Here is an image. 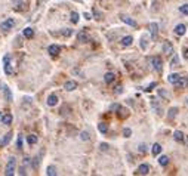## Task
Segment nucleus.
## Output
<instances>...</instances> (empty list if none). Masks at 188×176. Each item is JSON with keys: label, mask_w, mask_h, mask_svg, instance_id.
Segmentation results:
<instances>
[{"label": "nucleus", "mask_w": 188, "mask_h": 176, "mask_svg": "<svg viewBox=\"0 0 188 176\" xmlns=\"http://www.w3.org/2000/svg\"><path fill=\"white\" fill-rule=\"evenodd\" d=\"M19 175H25V169H24V167L19 169Z\"/></svg>", "instance_id": "obj_45"}, {"label": "nucleus", "mask_w": 188, "mask_h": 176, "mask_svg": "<svg viewBox=\"0 0 188 176\" xmlns=\"http://www.w3.org/2000/svg\"><path fill=\"white\" fill-rule=\"evenodd\" d=\"M185 31H187V27H185L184 24H178L176 27H175V33H176L178 36H184Z\"/></svg>", "instance_id": "obj_16"}, {"label": "nucleus", "mask_w": 188, "mask_h": 176, "mask_svg": "<svg viewBox=\"0 0 188 176\" xmlns=\"http://www.w3.org/2000/svg\"><path fill=\"white\" fill-rule=\"evenodd\" d=\"M188 86V79L187 77H179L178 83H176V87H181V89H184V87Z\"/></svg>", "instance_id": "obj_21"}, {"label": "nucleus", "mask_w": 188, "mask_h": 176, "mask_svg": "<svg viewBox=\"0 0 188 176\" xmlns=\"http://www.w3.org/2000/svg\"><path fill=\"white\" fill-rule=\"evenodd\" d=\"M150 173V166L148 164H141L139 167H138V170H136V175H148Z\"/></svg>", "instance_id": "obj_13"}, {"label": "nucleus", "mask_w": 188, "mask_h": 176, "mask_svg": "<svg viewBox=\"0 0 188 176\" xmlns=\"http://www.w3.org/2000/svg\"><path fill=\"white\" fill-rule=\"evenodd\" d=\"M98 130L101 133H107L108 132V124L107 123H99L98 124Z\"/></svg>", "instance_id": "obj_24"}, {"label": "nucleus", "mask_w": 188, "mask_h": 176, "mask_svg": "<svg viewBox=\"0 0 188 176\" xmlns=\"http://www.w3.org/2000/svg\"><path fill=\"white\" fill-rule=\"evenodd\" d=\"M179 10L182 12L184 15H188V5H182V6L179 8Z\"/></svg>", "instance_id": "obj_35"}, {"label": "nucleus", "mask_w": 188, "mask_h": 176, "mask_svg": "<svg viewBox=\"0 0 188 176\" xmlns=\"http://www.w3.org/2000/svg\"><path fill=\"white\" fill-rule=\"evenodd\" d=\"M114 79H116V75H114V73H107V74L104 75V81H105L107 84L113 83V81H114Z\"/></svg>", "instance_id": "obj_19"}, {"label": "nucleus", "mask_w": 188, "mask_h": 176, "mask_svg": "<svg viewBox=\"0 0 188 176\" xmlns=\"http://www.w3.org/2000/svg\"><path fill=\"white\" fill-rule=\"evenodd\" d=\"M46 173H47V176H55V175H56L55 166H49V167L46 169Z\"/></svg>", "instance_id": "obj_29"}, {"label": "nucleus", "mask_w": 188, "mask_h": 176, "mask_svg": "<svg viewBox=\"0 0 188 176\" xmlns=\"http://www.w3.org/2000/svg\"><path fill=\"white\" fill-rule=\"evenodd\" d=\"M47 52H49V55H52V56H58L61 53V46L59 45H51L47 47Z\"/></svg>", "instance_id": "obj_7"}, {"label": "nucleus", "mask_w": 188, "mask_h": 176, "mask_svg": "<svg viewBox=\"0 0 188 176\" xmlns=\"http://www.w3.org/2000/svg\"><path fill=\"white\" fill-rule=\"evenodd\" d=\"M80 139H82V141H89V139H91V135L87 133V132H82V133H80Z\"/></svg>", "instance_id": "obj_30"}, {"label": "nucleus", "mask_w": 188, "mask_h": 176, "mask_svg": "<svg viewBox=\"0 0 188 176\" xmlns=\"http://www.w3.org/2000/svg\"><path fill=\"white\" fill-rule=\"evenodd\" d=\"M132 42H133V37L132 36H126V37H123V39H121V46L128 47V46L132 45Z\"/></svg>", "instance_id": "obj_17"}, {"label": "nucleus", "mask_w": 188, "mask_h": 176, "mask_svg": "<svg viewBox=\"0 0 188 176\" xmlns=\"http://www.w3.org/2000/svg\"><path fill=\"white\" fill-rule=\"evenodd\" d=\"M24 37H25V39H33L34 37V30L31 28V27H27L25 30H24Z\"/></svg>", "instance_id": "obj_18"}, {"label": "nucleus", "mask_w": 188, "mask_h": 176, "mask_svg": "<svg viewBox=\"0 0 188 176\" xmlns=\"http://www.w3.org/2000/svg\"><path fill=\"white\" fill-rule=\"evenodd\" d=\"M83 16H84L86 19H91V18H92V15H89V14H87V12H86V14H83Z\"/></svg>", "instance_id": "obj_44"}, {"label": "nucleus", "mask_w": 188, "mask_h": 176, "mask_svg": "<svg viewBox=\"0 0 188 176\" xmlns=\"http://www.w3.org/2000/svg\"><path fill=\"white\" fill-rule=\"evenodd\" d=\"M74 2H79V3H82V0H74Z\"/></svg>", "instance_id": "obj_48"}, {"label": "nucleus", "mask_w": 188, "mask_h": 176, "mask_svg": "<svg viewBox=\"0 0 188 176\" xmlns=\"http://www.w3.org/2000/svg\"><path fill=\"white\" fill-rule=\"evenodd\" d=\"M119 110H120V105H119V104H111V105H110V111H111V112H117Z\"/></svg>", "instance_id": "obj_32"}, {"label": "nucleus", "mask_w": 188, "mask_h": 176, "mask_svg": "<svg viewBox=\"0 0 188 176\" xmlns=\"http://www.w3.org/2000/svg\"><path fill=\"white\" fill-rule=\"evenodd\" d=\"M139 151H141V153H145V145H141V147H139Z\"/></svg>", "instance_id": "obj_46"}, {"label": "nucleus", "mask_w": 188, "mask_h": 176, "mask_svg": "<svg viewBox=\"0 0 188 176\" xmlns=\"http://www.w3.org/2000/svg\"><path fill=\"white\" fill-rule=\"evenodd\" d=\"M176 112H178V108H170L169 110V118L175 117V116H176Z\"/></svg>", "instance_id": "obj_34"}, {"label": "nucleus", "mask_w": 188, "mask_h": 176, "mask_svg": "<svg viewBox=\"0 0 188 176\" xmlns=\"http://www.w3.org/2000/svg\"><path fill=\"white\" fill-rule=\"evenodd\" d=\"M10 139H12V132H8V133L2 138V139H0V148H2V147H6V145L10 142Z\"/></svg>", "instance_id": "obj_11"}, {"label": "nucleus", "mask_w": 188, "mask_h": 176, "mask_svg": "<svg viewBox=\"0 0 188 176\" xmlns=\"http://www.w3.org/2000/svg\"><path fill=\"white\" fill-rule=\"evenodd\" d=\"M12 120H14V117H12V114H9V112H5V114L2 116V118H0V121H2V124H10Z\"/></svg>", "instance_id": "obj_12"}, {"label": "nucleus", "mask_w": 188, "mask_h": 176, "mask_svg": "<svg viewBox=\"0 0 188 176\" xmlns=\"http://www.w3.org/2000/svg\"><path fill=\"white\" fill-rule=\"evenodd\" d=\"M64 89H65L67 92L76 90V89H77V83L74 81V80H68V81H65V84H64Z\"/></svg>", "instance_id": "obj_8"}, {"label": "nucleus", "mask_w": 188, "mask_h": 176, "mask_svg": "<svg viewBox=\"0 0 188 176\" xmlns=\"http://www.w3.org/2000/svg\"><path fill=\"white\" fill-rule=\"evenodd\" d=\"M130 135H132V130H130L129 127L123 130V136H124V138H130Z\"/></svg>", "instance_id": "obj_36"}, {"label": "nucleus", "mask_w": 188, "mask_h": 176, "mask_svg": "<svg viewBox=\"0 0 188 176\" xmlns=\"http://www.w3.org/2000/svg\"><path fill=\"white\" fill-rule=\"evenodd\" d=\"M151 151H153L154 155H158V154L161 153V145H160V144H154L153 148H151Z\"/></svg>", "instance_id": "obj_25"}, {"label": "nucleus", "mask_w": 188, "mask_h": 176, "mask_svg": "<svg viewBox=\"0 0 188 176\" xmlns=\"http://www.w3.org/2000/svg\"><path fill=\"white\" fill-rule=\"evenodd\" d=\"M170 65L172 67H179V61H178V56L173 55V59L170 61Z\"/></svg>", "instance_id": "obj_31"}, {"label": "nucleus", "mask_w": 188, "mask_h": 176, "mask_svg": "<svg viewBox=\"0 0 188 176\" xmlns=\"http://www.w3.org/2000/svg\"><path fill=\"white\" fill-rule=\"evenodd\" d=\"M99 148H101V151H108V144H101V145H99Z\"/></svg>", "instance_id": "obj_40"}, {"label": "nucleus", "mask_w": 188, "mask_h": 176, "mask_svg": "<svg viewBox=\"0 0 188 176\" xmlns=\"http://www.w3.org/2000/svg\"><path fill=\"white\" fill-rule=\"evenodd\" d=\"M120 19H121V21H123L124 24L130 25V27H136V21H135V19H132L130 16H128V15L121 14V15H120Z\"/></svg>", "instance_id": "obj_9"}, {"label": "nucleus", "mask_w": 188, "mask_h": 176, "mask_svg": "<svg viewBox=\"0 0 188 176\" xmlns=\"http://www.w3.org/2000/svg\"><path fill=\"white\" fill-rule=\"evenodd\" d=\"M158 164L160 166H167L169 164V157L167 155H160L158 157Z\"/></svg>", "instance_id": "obj_22"}, {"label": "nucleus", "mask_w": 188, "mask_h": 176, "mask_svg": "<svg viewBox=\"0 0 188 176\" xmlns=\"http://www.w3.org/2000/svg\"><path fill=\"white\" fill-rule=\"evenodd\" d=\"M179 77H181L179 74H176V73H173V74H170L169 77H167V80H169V83H170V84H173V86H176V83H178Z\"/></svg>", "instance_id": "obj_15"}, {"label": "nucleus", "mask_w": 188, "mask_h": 176, "mask_svg": "<svg viewBox=\"0 0 188 176\" xmlns=\"http://www.w3.org/2000/svg\"><path fill=\"white\" fill-rule=\"evenodd\" d=\"M61 33H62V36H65V37H70V36L73 34V30H71V28H64V30H62Z\"/></svg>", "instance_id": "obj_33"}, {"label": "nucleus", "mask_w": 188, "mask_h": 176, "mask_svg": "<svg viewBox=\"0 0 188 176\" xmlns=\"http://www.w3.org/2000/svg\"><path fill=\"white\" fill-rule=\"evenodd\" d=\"M156 86H157V83H156V81H153V83L150 84V86H147V89H145V92H151V90H153V87H156Z\"/></svg>", "instance_id": "obj_37"}, {"label": "nucleus", "mask_w": 188, "mask_h": 176, "mask_svg": "<svg viewBox=\"0 0 188 176\" xmlns=\"http://www.w3.org/2000/svg\"><path fill=\"white\" fill-rule=\"evenodd\" d=\"M3 70H5V74H8V75L14 74V70H12V65H10V56L9 55H5V58H3Z\"/></svg>", "instance_id": "obj_3"}, {"label": "nucleus", "mask_w": 188, "mask_h": 176, "mask_svg": "<svg viewBox=\"0 0 188 176\" xmlns=\"http://www.w3.org/2000/svg\"><path fill=\"white\" fill-rule=\"evenodd\" d=\"M70 19H71L73 24H77L79 19H80V15L77 14V12H71V18H70Z\"/></svg>", "instance_id": "obj_27"}, {"label": "nucleus", "mask_w": 188, "mask_h": 176, "mask_svg": "<svg viewBox=\"0 0 188 176\" xmlns=\"http://www.w3.org/2000/svg\"><path fill=\"white\" fill-rule=\"evenodd\" d=\"M148 30H150V34H151V39L156 40L157 39V34H158V24L151 22V24L148 25Z\"/></svg>", "instance_id": "obj_5"}, {"label": "nucleus", "mask_w": 188, "mask_h": 176, "mask_svg": "<svg viewBox=\"0 0 188 176\" xmlns=\"http://www.w3.org/2000/svg\"><path fill=\"white\" fill-rule=\"evenodd\" d=\"M187 104H188V98H187Z\"/></svg>", "instance_id": "obj_49"}, {"label": "nucleus", "mask_w": 188, "mask_h": 176, "mask_svg": "<svg viewBox=\"0 0 188 176\" xmlns=\"http://www.w3.org/2000/svg\"><path fill=\"white\" fill-rule=\"evenodd\" d=\"M184 58L188 61V47H184Z\"/></svg>", "instance_id": "obj_43"}, {"label": "nucleus", "mask_w": 188, "mask_h": 176, "mask_svg": "<svg viewBox=\"0 0 188 176\" xmlns=\"http://www.w3.org/2000/svg\"><path fill=\"white\" fill-rule=\"evenodd\" d=\"M184 133L182 132H179V130H176V132H173V139L176 141V142H184Z\"/></svg>", "instance_id": "obj_20"}, {"label": "nucleus", "mask_w": 188, "mask_h": 176, "mask_svg": "<svg viewBox=\"0 0 188 176\" xmlns=\"http://www.w3.org/2000/svg\"><path fill=\"white\" fill-rule=\"evenodd\" d=\"M163 53H165L166 56H170L173 53V45L170 42H167V40L163 43Z\"/></svg>", "instance_id": "obj_6"}, {"label": "nucleus", "mask_w": 188, "mask_h": 176, "mask_svg": "<svg viewBox=\"0 0 188 176\" xmlns=\"http://www.w3.org/2000/svg\"><path fill=\"white\" fill-rule=\"evenodd\" d=\"M47 105L49 107H55L56 104H58V96L55 95V93H52V95H49V98H47Z\"/></svg>", "instance_id": "obj_14"}, {"label": "nucleus", "mask_w": 188, "mask_h": 176, "mask_svg": "<svg viewBox=\"0 0 188 176\" xmlns=\"http://www.w3.org/2000/svg\"><path fill=\"white\" fill-rule=\"evenodd\" d=\"M121 89H123V87H121V84H119V86H117V87H116V93H117V95H120V93H121V92H123V90H121Z\"/></svg>", "instance_id": "obj_42"}, {"label": "nucleus", "mask_w": 188, "mask_h": 176, "mask_svg": "<svg viewBox=\"0 0 188 176\" xmlns=\"http://www.w3.org/2000/svg\"><path fill=\"white\" fill-rule=\"evenodd\" d=\"M117 112H119V117H120V118L129 117V110H126V108H121V107H120V110H119Z\"/></svg>", "instance_id": "obj_23"}, {"label": "nucleus", "mask_w": 188, "mask_h": 176, "mask_svg": "<svg viewBox=\"0 0 188 176\" xmlns=\"http://www.w3.org/2000/svg\"><path fill=\"white\" fill-rule=\"evenodd\" d=\"M15 169H16V160H15V157H10L8 160V164H6V169H5V175L6 176H12L15 173Z\"/></svg>", "instance_id": "obj_1"}, {"label": "nucleus", "mask_w": 188, "mask_h": 176, "mask_svg": "<svg viewBox=\"0 0 188 176\" xmlns=\"http://www.w3.org/2000/svg\"><path fill=\"white\" fill-rule=\"evenodd\" d=\"M150 64L153 65V68H154L157 73H161V70H163V62H161V58H160V56L150 58Z\"/></svg>", "instance_id": "obj_2"}, {"label": "nucleus", "mask_w": 188, "mask_h": 176, "mask_svg": "<svg viewBox=\"0 0 188 176\" xmlns=\"http://www.w3.org/2000/svg\"><path fill=\"white\" fill-rule=\"evenodd\" d=\"M16 145H18V148L21 149L22 148V136L19 135V138H18V142H16Z\"/></svg>", "instance_id": "obj_41"}, {"label": "nucleus", "mask_w": 188, "mask_h": 176, "mask_svg": "<svg viewBox=\"0 0 188 176\" xmlns=\"http://www.w3.org/2000/svg\"><path fill=\"white\" fill-rule=\"evenodd\" d=\"M141 47H142V49H147V42H145V36H142V39H141Z\"/></svg>", "instance_id": "obj_39"}, {"label": "nucleus", "mask_w": 188, "mask_h": 176, "mask_svg": "<svg viewBox=\"0 0 188 176\" xmlns=\"http://www.w3.org/2000/svg\"><path fill=\"white\" fill-rule=\"evenodd\" d=\"M5 98H6V101H9V102H10L12 99H14V98H12V92H10V89H9V87H6V86H5Z\"/></svg>", "instance_id": "obj_28"}, {"label": "nucleus", "mask_w": 188, "mask_h": 176, "mask_svg": "<svg viewBox=\"0 0 188 176\" xmlns=\"http://www.w3.org/2000/svg\"><path fill=\"white\" fill-rule=\"evenodd\" d=\"M37 141H39V139H37V136H36V135H28V136H27V142H28L30 145L37 144Z\"/></svg>", "instance_id": "obj_26"}, {"label": "nucleus", "mask_w": 188, "mask_h": 176, "mask_svg": "<svg viewBox=\"0 0 188 176\" xmlns=\"http://www.w3.org/2000/svg\"><path fill=\"white\" fill-rule=\"evenodd\" d=\"M92 10H93V15H95V19H101V14H99V12H98V9H96V8H93Z\"/></svg>", "instance_id": "obj_38"}, {"label": "nucleus", "mask_w": 188, "mask_h": 176, "mask_svg": "<svg viewBox=\"0 0 188 176\" xmlns=\"http://www.w3.org/2000/svg\"><path fill=\"white\" fill-rule=\"evenodd\" d=\"M184 142L187 144V147H188V138H184Z\"/></svg>", "instance_id": "obj_47"}, {"label": "nucleus", "mask_w": 188, "mask_h": 176, "mask_svg": "<svg viewBox=\"0 0 188 176\" xmlns=\"http://www.w3.org/2000/svg\"><path fill=\"white\" fill-rule=\"evenodd\" d=\"M0 87H2V83H0Z\"/></svg>", "instance_id": "obj_50"}, {"label": "nucleus", "mask_w": 188, "mask_h": 176, "mask_svg": "<svg viewBox=\"0 0 188 176\" xmlns=\"http://www.w3.org/2000/svg\"><path fill=\"white\" fill-rule=\"evenodd\" d=\"M15 27V19L14 18H8L6 21H3L2 24H0V28L5 30V31H9Z\"/></svg>", "instance_id": "obj_4"}, {"label": "nucleus", "mask_w": 188, "mask_h": 176, "mask_svg": "<svg viewBox=\"0 0 188 176\" xmlns=\"http://www.w3.org/2000/svg\"><path fill=\"white\" fill-rule=\"evenodd\" d=\"M77 40H79L80 43H87V42H89V36H87L86 30L79 31V34H77Z\"/></svg>", "instance_id": "obj_10"}]
</instances>
